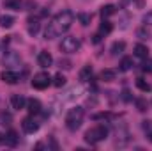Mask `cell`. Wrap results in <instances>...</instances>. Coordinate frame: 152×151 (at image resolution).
Masks as SVG:
<instances>
[{"mask_svg":"<svg viewBox=\"0 0 152 151\" xmlns=\"http://www.w3.org/2000/svg\"><path fill=\"white\" fill-rule=\"evenodd\" d=\"M66 82H67V78H66V76L62 75V73H57V75L53 76V82H51V84H53L55 87H64V85H66Z\"/></svg>","mask_w":152,"mask_h":151,"instance_id":"603a6c76","label":"cell"},{"mask_svg":"<svg viewBox=\"0 0 152 151\" xmlns=\"http://www.w3.org/2000/svg\"><path fill=\"white\" fill-rule=\"evenodd\" d=\"M149 141L152 142V132H149Z\"/></svg>","mask_w":152,"mask_h":151,"instance_id":"4dcf8cb0","label":"cell"},{"mask_svg":"<svg viewBox=\"0 0 152 151\" xmlns=\"http://www.w3.org/2000/svg\"><path fill=\"white\" fill-rule=\"evenodd\" d=\"M27 30H28V34L30 36H37L39 30H41V21H39V18H28L27 20Z\"/></svg>","mask_w":152,"mask_h":151,"instance_id":"9c48e42d","label":"cell"},{"mask_svg":"<svg viewBox=\"0 0 152 151\" xmlns=\"http://www.w3.org/2000/svg\"><path fill=\"white\" fill-rule=\"evenodd\" d=\"M41 109H42V105H41V101H39V100H36V98L27 100V110L30 112V115L39 114V112H41Z\"/></svg>","mask_w":152,"mask_h":151,"instance_id":"7c38bea8","label":"cell"},{"mask_svg":"<svg viewBox=\"0 0 152 151\" xmlns=\"http://www.w3.org/2000/svg\"><path fill=\"white\" fill-rule=\"evenodd\" d=\"M83 117H85V109L83 107H73V109H69L67 114H66V126L71 132H76L81 126Z\"/></svg>","mask_w":152,"mask_h":151,"instance_id":"7a4b0ae2","label":"cell"},{"mask_svg":"<svg viewBox=\"0 0 152 151\" xmlns=\"http://www.w3.org/2000/svg\"><path fill=\"white\" fill-rule=\"evenodd\" d=\"M32 87L34 89H37V91H44L48 85H51V76L50 73H46V71H41V73H36V75L32 76Z\"/></svg>","mask_w":152,"mask_h":151,"instance_id":"5b68a950","label":"cell"},{"mask_svg":"<svg viewBox=\"0 0 152 151\" xmlns=\"http://www.w3.org/2000/svg\"><path fill=\"white\" fill-rule=\"evenodd\" d=\"M136 34H138V38H140V39H147V38H149V30H147V27L138 29V30H136Z\"/></svg>","mask_w":152,"mask_h":151,"instance_id":"4316f807","label":"cell"},{"mask_svg":"<svg viewBox=\"0 0 152 151\" xmlns=\"http://www.w3.org/2000/svg\"><path fill=\"white\" fill-rule=\"evenodd\" d=\"M75 13L69 11V9H64L60 13H57L51 21L48 23V27L44 29V39H55L58 38L60 34L67 32L71 29V25L75 23Z\"/></svg>","mask_w":152,"mask_h":151,"instance_id":"6da1fadb","label":"cell"},{"mask_svg":"<svg viewBox=\"0 0 152 151\" xmlns=\"http://www.w3.org/2000/svg\"><path fill=\"white\" fill-rule=\"evenodd\" d=\"M4 7L12 9V11H20L23 7V2L21 0H4Z\"/></svg>","mask_w":152,"mask_h":151,"instance_id":"ffe728a7","label":"cell"},{"mask_svg":"<svg viewBox=\"0 0 152 151\" xmlns=\"http://www.w3.org/2000/svg\"><path fill=\"white\" fill-rule=\"evenodd\" d=\"M37 64L41 66V68H50L51 64H53V57H51V53L50 52H39L37 55Z\"/></svg>","mask_w":152,"mask_h":151,"instance_id":"ba28073f","label":"cell"},{"mask_svg":"<svg viewBox=\"0 0 152 151\" xmlns=\"http://www.w3.org/2000/svg\"><path fill=\"white\" fill-rule=\"evenodd\" d=\"M115 13H117V7H115L113 4H106V5H103V7H101V16H103V18L113 16Z\"/></svg>","mask_w":152,"mask_h":151,"instance_id":"d6986e66","label":"cell"},{"mask_svg":"<svg viewBox=\"0 0 152 151\" xmlns=\"http://www.w3.org/2000/svg\"><path fill=\"white\" fill-rule=\"evenodd\" d=\"M21 128H23L25 133H36L39 130V123L34 117H25V119L21 121Z\"/></svg>","mask_w":152,"mask_h":151,"instance_id":"8992f818","label":"cell"},{"mask_svg":"<svg viewBox=\"0 0 152 151\" xmlns=\"http://www.w3.org/2000/svg\"><path fill=\"white\" fill-rule=\"evenodd\" d=\"M112 30H113V23L103 18V23L99 25V34H101V36H106V34H110Z\"/></svg>","mask_w":152,"mask_h":151,"instance_id":"e0dca14e","label":"cell"},{"mask_svg":"<svg viewBox=\"0 0 152 151\" xmlns=\"http://www.w3.org/2000/svg\"><path fill=\"white\" fill-rule=\"evenodd\" d=\"M60 52H64V53H76L80 48H81V41L75 36H67V38L62 39V43H60Z\"/></svg>","mask_w":152,"mask_h":151,"instance_id":"277c9868","label":"cell"},{"mask_svg":"<svg viewBox=\"0 0 152 151\" xmlns=\"http://www.w3.org/2000/svg\"><path fill=\"white\" fill-rule=\"evenodd\" d=\"M2 142H4V135L0 133V144H2Z\"/></svg>","mask_w":152,"mask_h":151,"instance_id":"1f68e13d","label":"cell"},{"mask_svg":"<svg viewBox=\"0 0 152 151\" xmlns=\"http://www.w3.org/2000/svg\"><path fill=\"white\" fill-rule=\"evenodd\" d=\"M99 78L104 80V82H113V80H117V70H113V68H104L101 71Z\"/></svg>","mask_w":152,"mask_h":151,"instance_id":"4fadbf2b","label":"cell"},{"mask_svg":"<svg viewBox=\"0 0 152 151\" xmlns=\"http://www.w3.org/2000/svg\"><path fill=\"white\" fill-rule=\"evenodd\" d=\"M142 21H143V27H151L152 25V13H147V14L142 18Z\"/></svg>","mask_w":152,"mask_h":151,"instance_id":"484cf974","label":"cell"},{"mask_svg":"<svg viewBox=\"0 0 152 151\" xmlns=\"http://www.w3.org/2000/svg\"><path fill=\"white\" fill-rule=\"evenodd\" d=\"M108 133L110 132H108V128L104 124H97V126H94V128H90V130L85 132V142L90 144V146L99 144V142H103L108 137Z\"/></svg>","mask_w":152,"mask_h":151,"instance_id":"3957f363","label":"cell"},{"mask_svg":"<svg viewBox=\"0 0 152 151\" xmlns=\"http://www.w3.org/2000/svg\"><path fill=\"white\" fill-rule=\"evenodd\" d=\"M133 66H134L133 57H122V61L118 64V70L120 71H129V70H133Z\"/></svg>","mask_w":152,"mask_h":151,"instance_id":"2e32d148","label":"cell"},{"mask_svg":"<svg viewBox=\"0 0 152 151\" xmlns=\"http://www.w3.org/2000/svg\"><path fill=\"white\" fill-rule=\"evenodd\" d=\"M122 100H124V101H131V96H129V91H127V89L122 91Z\"/></svg>","mask_w":152,"mask_h":151,"instance_id":"f546056e","label":"cell"},{"mask_svg":"<svg viewBox=\"0 0 152 151\" xmlns=\"http://www.w3.org/2000/svg\"><path fill=\"white\" fill-rule=\"evenodd\" d=\"M92 75H94V70H92L90 64H85V66L80 70V80H81V82H88V80L92 78Z\"/></svg>","mask_w":152,"mask_h":151,"instance_id":"5bb4252c","label":"cell"},{"mask_svg":"<svg viewBox=\"0 0 152 151\" xmlns=\"http://www.w3.org/2000/svg\"><path fill=\"white\" fill-rule=\"evenodd\" d=\"M134 84H136V87H138V89H140L142 93H149V91L152 89L151 84H149V82H147L145 78H136V82H134Z\"/></svg>","mask_w":152,"mask_h":151,"instance_id":"7402d4cb","label":"cell"},{"mask_svg":"<svg viewBox=\"0 0 152 151\" xmlns=\"http://www.w3.org/2000/svg\"><path fill=\"white\" fill-rule=\"evenodd\" d=\"M124 50H126V43L124 41H115L113 44H112V48H110L112 55H120Z\"/></svg>","mask_w":152,"mask_h":151,"instance_id":"44dd1931","label":"cell"},{"mask_svg":"<svg viewBox=\"0 0 152 151\" xmlns=\"http://www.w3.org/2000/svg\"><path fill=\"white\" fill-rule=\"evenodd\" d=\"M4 141H5V144H7V146L14 148V146L18 144V141H20V137H18V132H16V130H9V132L4 135Z\"/></svg>","mask_w":152,"mask_h":151,"instance_id":"8fae6325","label":"cell"},{"mask_svg":"<svg viewBox=\"0 0 152 151\" xmlns=\"http://www.w3.org/2000/svg\"><path fill=\"white\" fill-rule=\"evenodd\" d=\"M134 55L140 57V59H147V57H149V48H147L145 44L138 43V44L134 46Z\"/></svg>","mask_w":152,"mask_h":151,"instance_id":"9a60e30c","label":"cell"},{"mask_svg":"<svg viewBox=\"0 0 152 151\" xmlns=\"http://www.w3.org/2000/svg\"><path fill=\"white\" fill-rule=\"evenodd\" d=\"M134 103H136V109L140 110V112H147V100L145 98H138V100H134Z\"/></svg>","mask_w":152,"mask_h":151,"instance_id":"d4e9b609","label":"cell"},{"mask_svg":"<svg viewBox=\"0 0 152 151\" xmlns=\"http://www.w3.org/2000/svg\"><path fill=\"white\" fill-rule=\"evenodd\" d=\"M11 105H12L14 110H21V109L27 107V100H25L21 94H12V96H11Z\"/></svg>","mask_w":152,"mask_h":151,"instance_id":"30bf717a","label":"cell"},{"mask_svg":"<svg viewBox=\"0 0 152 151\" xmlns=\"http://www.w3.org/2000/svg\"><path fill=\"white\" fill-rule=\"evenodd\" d=\"M76 18L80 20V23H81V25H85V27H87V25H90L92 14H88V13H78V14H76Z\"/></svg>","mask_w":152,"mask_h":151,"instance_id":"cb8c5ba5","label":"cell"},{"mask_svg":"<svg viewBox=\"0 0 152 151\" xmlns=\"http://www.w3.org/2000/svg\"><path fill=\"white\" fill-rule=\"evenodd\" d=\"M0 80H2V82H5V84H11V85H14V84H18V82H20V75H18L16 71L4 70V71L0 73Z\"/></svg>","mask_w":152,"mask_h":151,"instance_id":"52a82bcc","label":"cell"},{"mask_svg":"<svg viewBox=\"0 0 152 151\" xmlns=\"http://www.w3.org/2000/svg\"><path fill=\"white\" fill-rule=\"evenodd\" d=\"M14 23H16L14 16H9V14H5V16H0V27H2V29H11Z\"/></svg>","mask_w":152,"mask_h":151,"instance_id":"ac0fdd59","label":"cell"},{"mask_svg":"<svg viewBox=\"0 0 152 151\" xmlns=\"http://www.w3.org/2000/svg\"><path fill=\"white\" fill-rule=\"evenodd\" d=\"M58 66L64 68V70H71V62H69V61H62V59H60V61H58Z\"/></svg>","mask_w":152,"mask_h":151,"instance_id":"f1b7e54d","label":"cell"},{"mask_svg":"<svg viewBox=\"0 0 152 151\" xmlns=\"http://www.w3.org/2000/svg\"><path fill=\"white\" fill-rule=\"evenodd\" d=\"M142 70H143V71H147V73H152V61H151V59H147V61L142 64Z\"/></svg>","mask_w":152,"mask_h":151,"instance_id":"83f0119b","label":"cell"}]
</instances>
